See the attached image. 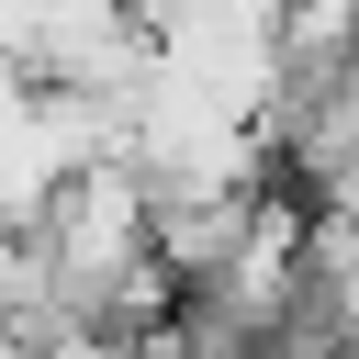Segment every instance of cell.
I'll return each instance as SVG.
<instances>
[{"mask_svg":"<svg viewBox=\"0 0 359 359\" xmlns=\"http://www.w3.org/2000/svg\"><path fill=\"white\" fill-rule=\"evenodd\" d=\"M0 359H45V348H34V337H22L11 314H0Z\"/></svg>","mask_w":359,"mask_h":359,"instance_id":"obj_3","label":"cell"},{"mask_svg":"<svg viewBox=\"0 0 359 359\" xmlns=\"http://www.w3.org/2000/svg\"><path fill=\"white\" fill-rule=\"evenodd\" d=\"M45 359H135V348L101 337V325H67V337H45Z\"/></svg>","mask_w":359,"mask_h":359,"instance_id":"obj_2","label":"cell"},{"mask_svg":"<svg viewBox=\"0 0 359 359\" xmlns=\"http://www.w3.org/2000/svg\"><path fill=\"white\" fill-rule=\"evenodd\" d=\"M0 314L45 348V337H67V292H56V258H45V236H0Z\"/></svg>","mask_w":359,"mask_h":359,"instance_id":"obj_1","label":"cell"}]
</instances>
